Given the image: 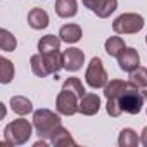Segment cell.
<instances>
[{
	"label": "cell",
	"mask_w": 147,
	"mask_h": 147,
	"mask_svg": "<svg viewBox=\"0 0 147 147\" xmlns=\"http://www.w3.org/2000/svg\"><path fill=\"white\" fill-rule=\"evenodd\" d=\"M62 88H67V90H71V92H75L80 99L85 95V88H83V85H82V82L78 80V78H75V76H71V78H67L66 82H64V85H62Z\"/></svg>",
	"instance_id": "obj_24"
},
{
	"label": "cell",
	"mask_w": 147,
	"mask_h": 147,
	"mask_svg": "<svg viewBox=\"0 0 147 147\" xmlns=\"http://www.w3.org/2000/svg\"><path fill=\"white\" fill-rule=\"evenodd\" d=\"M30 64H31V71L35 73L38 78H45V76L50 75V71H49V67H47V62H45V59H43V55H42L40 52L35 54V55H31Z\"/></svg>",
	"instance_id": "obj_17"
},
{
	"label": "cell",
	"mask_w": 147,
	"mask_h": 147,
	"mask_svg": "<svg viewBox=\"0 0 147 147\" xmlns=\"http://www.w3.org/2000/svg\"><path fill=\"white\" fill-rule=\"evenodd\" d=\"M140 144H142L144 147H147V126L142 130V135H140Z\"/></svg>",
	"instance_id": "obj_25"
},
{
	"label": "cell",
	"mask_w": 147,
	"mask_h": 147,
	"mask_svg": "<svg viewBox=\"0 0 147 147\" xmlns=\"http://www.w3.org/2000/svg\"><path fill=\"white\" fill-rule=\"evenodd\" d=\"M118 144H119V147H137L138 145V135L131 128H125L119 133Z\"/></svg>",
	"instance_id": "obj_21"
},
{
	"label": "cell",
	"mask_w": 147,
	"mask_h": 147,
	"mask_svg": "<svg viewBox=\"0 0 147 147\" xmlns=\"http://www.w3.org/2000/svg\"><path fill=\"white\" fill-rule=\"evenodd\" d=\"M11 109L19 116H26V114H30L33 111V104L24 95H14L11 99Z\"/></svg>",
	"instance_id": "obj_16"
},
{
	"label": "cell",
	"mask_w": 147,
	"mask_h": 147,
	"mask_svg": "<svg viewBox=\"0 0 147 147\" xmlns=\"http://www.w3.org/2000/svg\"><path fill=\"white\" fill-rule=\"evenodd\" d=\"M50 144L52 145H55V147H66V145H73V147H76V142L73 140V137H71V133L61 125L54 133H52V137H50Z\"/></svg>",
	"instance_id": "obj_13"
},
{
	"label": "cell",
	"mask_w": 147,
	"mask_h": 147,
	"mask_svg": "<svg viewBox=\"0 0 147 147\" xmlns=\"http://www.w3.org/2000/svg\"><path fill=\"white\" fill-rule=\"evenodd\" d=\"M144 100H145L144 94H142L138 88H135V87L130 85V87L125 90V94L121 95L119 104H121L123 113H128V114H138V113L142 111V107H144Z\"/></svg>",
	"instance_id": "obj_7"
},
{
	"label": "cell",
	"mask_w": 147,
	"mask_h": 147,
	"mask_svg": "<svg viewBox=\"0 0 147 147\" xmlns=\"http://www.w3.org/2000/svg\"><path fill=\"white\" fill-rule=\"evenodd\" d=\"M5 114H7V111H5V106L2 104V118H5Z\"/></svg>",
	"instance_id": "obj_26"
},
{
	"label": "cell",
	"mask_w": 147,
	"mask_h": 147,
	"mask_svg": "<svg viewBox=\"0 0 147 147\" xmlns=\"http://www.w3.org/2000/svg\"><path fill=\"white\" fill-rule=\"evenodd\" d=\"M55 107H57V113L62 114V116H73L80 111V97L71 92L67 88H62L57 95V100H55Z\"/></svg>",
	"instance_id": "obj_6"
},
{
	"label": "cell",
	"mask_w": 147,
	"mask_h": 147,
	"mask_svg": "<svg viewBox=\"0 0 147 147\" xmlns=\"http://www.w3.org/2000/svg\"><path fill=\"white\" fill-rule=\"evenodd\" d=\"M0 47H2L4 52H12L18 47L16 36L7 30H0Z\"/></svg>",
	"instance_id": "obj_23"
},
{
	"label": "cell",
	"mask_w": 147,
	"mask_h": 147,
	"mask_svg": "<svg viewBox=\"0 0 147 147\" xmlns=\"http://www.w3.org/2000/svg\"><path fill=\"white\" fill-rule=\"evenodd\" d=\"M83 5L99 18L106 19L118 9V0H82Z\"/></svg>",
	"instance_id": "obj_8"
},
{
	"label": "cell",
	"mask_w": 147,
	"mask_h": 147,
	"mask_svg": "<svg viewBox=\"0 0 147 147\" xmlns=\"http://www.w3.org/2000/svg\"><path fill=\"white\" fill-rule=\"evenodd\" d=\"M12 78H14V64L9 59L2 57L0 59V82L2 83H11Z\"/></svg>",
	"instance_id": "obj_22"
},
{
	"label": "cell",
	"mask_w": 147,
	"mask_h": 147,
	"mask_svg": "<svg viewBox=\"0 0 147 147\" xmlns=\"http://www.w3.org/2000/svg\"><path fill=\"white\" fill-rule=\"evenodd\" d=\"M142 94H144V97L147 99V88H144V90H142Z\"/></svg>",
	"instance_id": "obj_27"
},
{
	"label": "cell",
	"mask_w": 147,
	"mask_h": 147,
	"mask_svg": "<svg viewBox=\"0 0 147 147\" xmlns=\"http://www.w3.org/2000/svg\"><path fill=\"white\" fill-rule=\"evenodd\" d=\"M85 80L92 88H100L107 85V73L104 69V62L100 57H92L85 73Z\"/></svg>",
	"instance_id": "obj_5"
},
{
	"label": "cell",
	"mask_w": 147,
	"mask_h": 147,
	"mask_svg": "<svg viewBox=\"0 0 147 147\" xmlns=\"http://www.w3.org/2000/svg\"><path fill=\"white\" fill-rule=\"evenodd\" d=\"M128 83H130L131 87L138 88V90L147 88V69H145V67H140V66H138L137 69H133V71L130 73Z\"/></svg>",
	"instance_id": "obj_19"
},
{
	"label": "cell",
	"mask_w": 147,
	"mask_h": 147,
	"mask_svg": "<svg viewBox=\"0 0 147 147\" xmlns=\"http://www.w3.org/2000/svg\"><path fill=\"white\" fill-rule=\"evenodd\" d=\"M144 24L145 23H144V18L140 14L126 12V14H121L114 19L113 30L118 35H133V33H138L144 28Z\"/></svg>",
	"instance_id": "obj_4"
},
{
	"label": "cell",
	"mask_w": 147,
	"mask_h": 147,
	"mask_svg": "<svg viewBox=\"0 0 147 147\" xmlns=\"http://www.w3.org/2000/svg\"><path fill=\"white\" fill-rule=\"evenodd\" d=\"M118 64H119V67H121L123 71L131 73L133 69L138 67V64H140V55H138V52H137L135 49L128 47V49H125V50L121 52V55L118 57Z\"/></svg>",
	"instance_id": "obj_10"
},
{
	"label": "cell",
	"mask_w": 147,
	"mask_h": 147,
	"mask_svg": "<svg viewBox=\"0 0 147 147\" xmlns=\"http://www.w3.org/2000/svg\"><path fill=\"white\" fill-rule=\"evenodd\" d=\"M104 47H106V52L111 55V57H119L121 55V52L126 49L125 47V40L121 38V36H111V38H107L106 40V43H104Z\"/></svg>",
	"instance_id": "obj_20"
},
{
	"label": "cell",
	"mask_w": 147,
	"mask_h": 147,
	"mask_svg": "<svg viewBox=\"0 0 147 147\" xmlns=\"http://www.w3.org/2000/svg\"><path fill=\"white\" fill-rule=\"evenodd\" d=\"M59 36L64 43H76L82 38V28L78 24H64L59 30Z\"/></svg>",
	"instance_id": "obj_15"
},
{
	"label": "cell",
	"mask_w": 147,
	"mask_h": 147,
	"mask_svg": "<svg viewBox=\"0 0 147 147\" xmlns=\"http://www.w3.org/2000/svg\"><path fill=\"white\" fill-rule=\"evenodd\" d=\"M61 42H62L61 36L47 35V36H43V38H40V42H38V52H40V54H49V52L59 50Z\"/></svg>",
	"instance_id": "obj_18"
},
{
	"label": "cell",
	"mask_w": 147,
	"mask_h": 147,
	"mask_svg": "<svg viewBox=\"0 0 147 147\" xmlns=\"http://www.w3.org/2000/svg\"><path fill=\"white\" fill-rule=\"evenodd\" d=\"M55 12L59 18H73L78 12V4L76 0H55Z\"/></svg>",
	"instance_id": "obj_14"
},
{
	"label": "cell",
	"mask_w": 147,
	"mask_h": 147,
	"mask_svg": "<svg viewBox=\"0 0 147 147\" xmlns=\"http://www.w3.org/2000/svg\"><path fill=\"white\" fill-rule=\"evenodd\" d=\"M62 55H64V69H67V71H78L83 66V62H85L83 50L75 49V47L64 50Z\"/></svg>",
	"instance_id": "obj_9"
},
{
	"label": "cell",
	"mask_w": 147,
	"mask_h": 147,
	"mask_svg": "<svg viewBox=\"0 0 147 147\" xmlns=\"http://www.w3.org/2000/svg\"><path fill=\"white\" fill-rule=\"evenodd\" d=\"M61 125H62L61 118L55 113H52L50 109H38V111L33 113V126H35V130H36L40 138H45V140L50 142L52 133Z\"/></svg>",
	"instance_id": "obj_1"
},
{
	"label": "cell",
	"mask_w": 147,
	"mask_h": 147,
	"mask_svg": "<svg viewBox=\"0 0 147 147\" xmlns=\"http://www.w3.org/2000/svg\"><path fill=\"white\" fill-rule=\"evenodd\" d=\"M100 109V99L97 94H85L82 99H80V111L82 114L85 116H94L97 114Z\"/></svg>",
	"instance_id": "obj_11"
},
{
	"label": "cell",
	"mask_w": 147,
	"mask_h": 147,
	"mask_svg": "<svg viewBox=\"0 0 147 147\" xmlns=\"http://www.w3.org/2000/svg\"><path fill=\"white\" fill-rule=\"evenodd\" d=\"M33 133V126L28 119H14L4 130V144L9 145H23L30 140Z\"/></svg>",
	"instance_id": "obj_3"
},
{
	"label": "cell",
	"mask_w": 147,
	"mask_h": 147,
	"mask_svg": "<svg viewBox=\"0 0 147 147\" xmlns=\"http://www.w3.org/2000/svg\"><path fill=\"white\" fill-rule=\"evenodd\" d=\"M145 43H147V36H145Z\"/></svg>",
	"instance_id": "obj_28"
},
{
	"label": "cell",
	"mask_w": 147,
	"mask_h": 147,
	"mask_svg": "<svg viewBox=\"0 0 147 147\" xmlns=\"http://www.w3.org/2000/svg\"><path fill=\"white\" fill-rule=\"evenodd\" d=\"M130 87V83L123 82V80H111L107 82V85L104 87V95L107 99V104H106V111L109 116L113 118H118L121 116L123 109H121V104H119V99L121 95L125 94V90Z\"/></svg>",
	"instance_id": "obj_2"
},
{
	"label": "cell",
	"mask_w": 147,
	"mask_h": 147,
	"mask_svg": "<svg viewBox=\"0 0 147 147\" xmlns=\"http://www.w3.org/2000/svg\"><path fill=\"white\" fill-rule=\"evenodd\" d=\"M28 24L33 28V30H43L49 26V14L40 9V7H35L28 12Z\"/></svg>",
	"instance_id": "obj_12"
}]
</instances>
